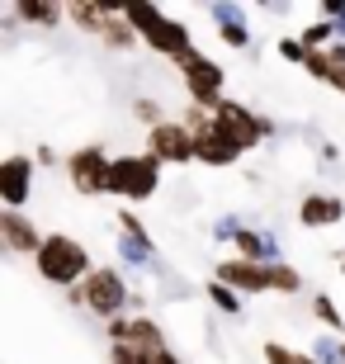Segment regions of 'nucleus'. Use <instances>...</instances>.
I'll return each mask as SVG.
<instances>
[{
	"instance_id": "f257e3e1",
	"label": "nucleus",
	"mask_w": 345,
	"mask_h": 364,
	"mask_svg": "<svg viewBox=\"0 0 345 364\" xmlns=\"http://www.w3.org/2000/svg\"><path fill=\"white\" fill-rule=\"evenodd\" d=\"M123 14H128V24L137 28V38H142L156 57H166V62H185V57L194 53L189 24L175 19V14H166L161 5H123Z\"/></svg>"
},
{
	"instance_id": "f03ea898",
	"label": "nucleus",
	"mask_w": 345,
	"mask_h": 364,
	"mask_svg": "<svg viewBox=\"0 0 345 364\" xmlns=\"http://www.w3.org/2000/svg\"><path fill=\"white\" fill-rule=\"evenodd\" d=\"M33 265H38V279L57 284V289H67V294L80 289L85 274L95 270L85 242H76V237H67V232H48V242H43V251L33 256Z\"/></svg>"
},
{
	"instance_id": "7ed1b4c3",
	"label": "nucleus",
	"mask_w": 345,
	"mask_h": 364,
	"mask_svg": "<svg viewBox=\"0 0 345 364\" xmlns=\"http://www.w3.org/2000/svg\"><path fill=\"white\" fill-rule=\"evenodd\" d=\"M67 298L80 303L85 312H95V317H105V322H119L123 312H128V303H133V289H128V279H123L114 265H95V270L85 274V284L71 289Z\"/></svg>"
},
{
	"instance_id": "20e7f679",
	"label": "nucleus",
	"mask_w": 345,
	"mask_h": 364,
	"mask_svg": "<svg viewBox=\"0 0 345 364\" xmlns=\"http://www.w3.org/2000/svg\"><path fill=\"white\" fill-rule=\"evenodd\" d=\"M161 189V161L152 151H123L109 166V194L128 203H142Z\"/></svg>"
},
{
	"instance_id": "39448f33",
	"label": "nucleus",
	"mask_w": 345,
	"mask_h": 364,
	"mask_svg": "<svg viewBox=\"0 0 345 364\" xmlns=\"http://www.w3.org/2000/svg\"><path fill=\"white\" fill-rule=\"evenodd\" d=\"M175 67H180V81H185V95H189V105H203V109H218L227 100V71L218 67V62H213L208 53H199V48H194V53L185 57V62H175Z\"/></svg>"
},
{
	"instance_id": "423d86ee",
	"label": "nucleus",
	"mask_w": 345,
	"mask_h": 364,
	"mask_svg": "<svg viewBox=\"0 0 345 364\" xmlns=\"http://www.w3.org/2000/svg\"><path fill=\"white\" fill-rule=\"evenodd\" d=\"M109 166H114V156H109L100 142H85V147H76L67 156V180L76 194H109Z\"/></svg>"
},
{
	"instance_id": "0eeeda50",
	"label": "nucleus",
	"mask_w": 345,
	"mask_h": 364,
	"mask_svg": "<svg viewBox=\"0 0 345 364\" xmlns=\"http://www.w3.org/2000/svg\"><path fill=\"white\" fill-rule=\"evenodd\" d=\"M147 151H152L161 166H189V161H199V137L189 133L180 119H166L161 128L147 133Z\"/></svg>"
},
{
	"instance_id": "6e6552de",
	"label": "nucleus",
	"mask_w": 345,
	"mask_h": 364,
	"mask_svg": "<svg viewBox=\"0 0 345 364\" xmlns=\"http://www.w3.org/2000/svg\"><path fill=\"white\" fill-rule=\"evenodd\" d=\"M218 128H223L232 142H237L241 151H251V147H260L270 133H275V123L270 119H260L255 109H246L241 100H223L218 105Z\"/></svg>"
},
{
	"instance_id": "1a4fd4ad",
	"label": "nucleus",
	"mask_w": 345,
	"mask_h": 364,
	"mask_svg": "<svg viewBox=\"0 0 345 364\" xmlns=\"http://www.w3.org/2000/svg\"><path fill=\"white\" fill-rule=\"evenodd\" d=\"M213 279L227 284V289H232V294H241V298L275 294V270H270V265H255V260H241V256L218 260V265H213Z\"/></svg>"
},
{
	"instance_id": "9d476101",
	"label": "nucleus",
	"mask_w": 345,
	"mask_h": 364,
	"mask_svg": "<svg viewBox=\"0 0 345 364\" xmlns=\"http://www.w3.org/2000/svg\"><path fill=\"white\" fill-rule=\"evenodd\" d=\"M33 176H38L33 156H24V151L5 156V161H0V203L14 208V213H24L28 194H33Z\"/></svg>"
},
{
	"instance_id": "9b49d317",
	"label": "nucleus",
	"mask_w": 345,
	"mask_h": 364,
	"mask_svg": "<svg viewBox=\"0 0 345 364\" xmlns=\"http://www.w3.org/2000/svg\"><path fill=\"white\" fill-rule=\"evenodd\" d=\"M43 242H48V237L38 232L33 218L14 213V208H0V246H5L10 256H38Z\"/></svg>"
},
{
	"instance_id": "f8f14e48",
	"label": "nucleus",
	"mask_w": 345,
	"mask_h": 364,
	"mask_svg": "<svg viewBox=\"0 0 345 364\" xmlns=\"http://www.w3.org/2000/svg\"><path fill=\"white\" fill-rule=\"evenodd\" d=\"M341 218H345V199L341 194H327V189H312L298 203V223L303 228H336Z\"/></svg>"
},
{
	"instance_id": "ddd939ff",
	"label": "nucleus",
	"mask_w": 345,
	"mask_h": 364,
	"mask_svg": "<svg viewBox=\"0 0 345 364\" xmlns=\"http://www.w3.org/2000/svg\"><path fill=\"white\" fill-rule=\"evenodd\" d=\"M213 24H218V38L227 48H251V28H246V5H208Z\"/></svg>"
},
{
	"instance_id": "4468645a",
	"label": "nucleus",
	"mask_w": 345,
	"mask_h": 364,
	"mask_svg": "<svg viewBox=\"0 0 345 364\" xmlns=\"http://www.w3.org/2000/svg\"><path fill=\"white\" fill-rule=\"evenodd\" d=\"M114 14H119V5H105V0H76V5H67V19L80 33H95V38H105Z\"/></svg>"
},
{
	"instance_id": "2eb2a0df",
	"label": "nucleus",
	"mask_w": 345,
	"mask_h": 364,
	"mask_svg": "<svg viewBox=\"0 0 345 364\" xmlns=\"http://www.w3.org/2000/svg\"><path fill=\"white\" fill-rule=\"evenodd\" d=\"M246 151L223 133V128H213V133L199 137V166H213V171H223V166H237Z\"/></svg>"
},
{
	"instance_id": "dca6fc26",
	"label": "nucleus",
	"mask_w": 345,
	"mask_h": 364,
	"mask_svg": "<svg viewBox=\"0 0 345 364\" xmlns=\"http://www.w3.org/2000/svg\"><path fill=\"white\" fill-rule=\"evenodd\" d=\"M14 14L24 24H38V28H57L67 19V5L62 0H14Z\"/></svg>"
},
{
	"instance_id": "f3484780",
	"label": "nucleus",
	"mask_w": 345,
	"mask_h": 364,
	"mask_svg": "<svg viewBox=\"0 0 345 364\" xmlns=\"http://www.w3.org/2000/svg\"><path fill=\"white\" fill-rule=\"evenodd\" d=\"M312 312H317V322L331 331V336H341L345 341V317H341V308L331 303V294H317L312 298Z\"/></svg>"
},
{
	"instance_id": "a211bd4d",
	"label": "nucleus",
	"mask_w": 345,
	"mask_h": 364,
	"mask_svg": "<svg viewBox=\"0 0 345 364\" xmlns=\"http://www.w3.org/2000/svg\"><path fill=\"white\" fill-rule=\"evenodd\" d=\"M203 294H208V303L218 312H227V317H241V308H246V303H241V294H232V289H227V284H218V279H208V289H203Z\"/></svg>"
},
{
	"instance_id": "6ab92c4d",
	"label": "nucleus",
	"mask_w": 345,
	"mask_h": 364,
	"mask_svg": "<svg viewBox=\"0 0 345 364\" xmlns=\"http://www.w3.org/2000/svg\"><path fill=\"white\" fill-rule=\"evenodd\" d=\"M265 364H317L312 350H293L284 341H265Z\"/></svg>"
},
{
	"instance_id": "aec40b11",
	"label": "nucleus",
	"mask_w": 345,
	"mask_h": 364,
	"mask_svg": "<svg viewBox=\"0 0 345 364\" xmlns=\"http://www.w3.org/2000/svg\"><path fill=\"white\" fill-rule=\"evenodd\" d=\"M119 256L128 260V265H152V260H156V246L152 242H133V237L119 232Z\"/></svg>"
},
{
	"instance_id": "412c9836",
	"label": "nucleus",
	"mask_w": 345,
	"mask_h": 364,
	"mask_svg": "<svg viewBox=\"0 0 345 364\" xmlns=\"http://www.w3.org/2000/svg\"><path fill=\"white\" fill-rule=\"evenodd\" d=\"M133 119L142 123L147 133H152V128H161V123H166V114H161V105L152 100V95H137V100H133Z\"/></svg>"
},
{
	"instance_id": "4be33fe9",
	"label": "nucleus",
	"mask_w": 345,
	"mask_h": 364,
	"mask_svg": "<svg viewBox=\"0 0 345 364\" xmlns=\"http://www.w3.org/2000/svg\"><path fill=\"white\" fill-rule=\"evenodd\" d=\"M270 270H275V294H303V274L293 270L289 260H275Z\"/></svg>"
},
{
	"instance_id": "5701e85b",
	"label": "nucleus",
	"mask_w": 345,
	"mask_h": 364,
	"mask_svg": "<svg viewBox=\"0 0 345 364\" xmlns=\"http://www.w3.org/2000/svg\"><path fill=\"white\" fill-rule=\"evenodd\" d=\"M312 360H317V364H345L341 341H336V336H317V341H312Z\"/></svg>"
},
{
	"instance_id": "b1692460",
	"label": "nucleus",
	"mask_w": 345,
	"mask_h": 364,
	"mask_svg": "<svg viewBox=\"0 0 345 364\" xmlns=\"http://www.w3.org/2000/svg\"><path fill=\"white\" fill-rule=\"evenodd\" d=\"M114 223H119V232H123V237H133V242H152V232L142 228V218H137L133 208H123V213L114 218ZM152 246H156V242H152Z\"/></svg>"
},
{
	"instance_id": "393cba45",
	"label": "nucleus",
	"mask_w": 345,
	"mask_h": 364,
	"mask_svg": "<svg viewBox=\"0 0 345 364\" xmlns=\"http://www.w3.org/2000/svg\"><path fill=\"white\" fill-rule=\"evenodd\" d=\"M279 57H284V62H293V67H303V62H307V48H303V38H298V33H289V38H279Z\"/></svg>"
},
{
	"instance_id": "a878e982",
	"label": "nucleus",
	"mask_w": 345,
	"mask_h": 364,
	"mask_svg": "<svg viewBox=\"0 0 345 364\" xmlns=\"http://www.w3.org/2000/svg\"><path fill=\"white\" fill-rule=\"evenodd\" d=\"M322 19L336 24V38L345 43V0H322Z\"/></svg>"
},
{
	"instance_id": "bb28decb",
	"label": "nucleus",
	"mask_w": 345,
	"mask_h": 364,
	"mask_svg": "<svg viewBox=\"0 0 345 364\" xmlns=\"http://www.w3.org/2000/svg\"><path fill=\"white\" fill-rule=\"evenodd\" d=\"M109 364H142L128 346H109Z\"/></svg>"
},
{
	"instance_id": "cd10ccee",
	"label": "nucleus",
	"mask_w": 345,
	"mask_h": 364,
	"mask_svg": "<svg viewBox=\"0 0 345 364\" xmlns=\"http://www.w3.org/2000/svg\"><path fill=\"white\" fill-rule=\"evenodd\" d=\"M327 57H331V67H336V71H345V43H341V38L327 48Z\"/></svg>"
},
{
	"instance_id": "c85d7f7f",
	"label": "nucleus",
	"mask_w": 345,
	"mask_h": 364,
	"mask_svg": "<svg viewBox=\"0 0 345 364\" xmlns=\"http://www.w3.org/2000/svg\"><path fill=\"white\" fill-rule=\"evenodd\" d=\"M331 90H341V95H345V71H341V76L331 81Z\"/></svg>"
},
{
	"instance_id": "c756f323",
	"label": "nucleus",
	"mask_w": 345,
	"mask_h": 364,
	"mask_svg": "<svg viewBox=\"0 0 345 364\" xmlns=\"http://www.w3.org/2000/svg\"><path fill=\"white\" fill-rule=\"evenodd\" d=\"M166 364H180V360H175V355H166Z\"/></svg>"
},
{
	"instance_id": "7c9ffc66",
	"label": "nucleus",
	"mask_w": 345,
	"mask_h": 364,
	"mask_svg": "<svg viewBox=\"0 0 345 364\" xmlns=\"http://www.w3.org/2000/svg\"><path fill=\"white\" fill-rule=\"evenodd\" d=\"M341 274H345V260H341Z\"/></svg>"
},
{
	"instance_id": "2f4dec72",
	"label": "nucleus",
	"mask_w": 345,
	"mask_h": 364,
	"mask_svg": "<svg viewBox=\"0 0 345 364\" xmlns=\"http://www.w3.org/2000/svg\"><path fill=\"white\" fill-rule=\"evenodd\" d=\"M341 350H345V341H341Z\"/></svg>"
}]
</instances>
